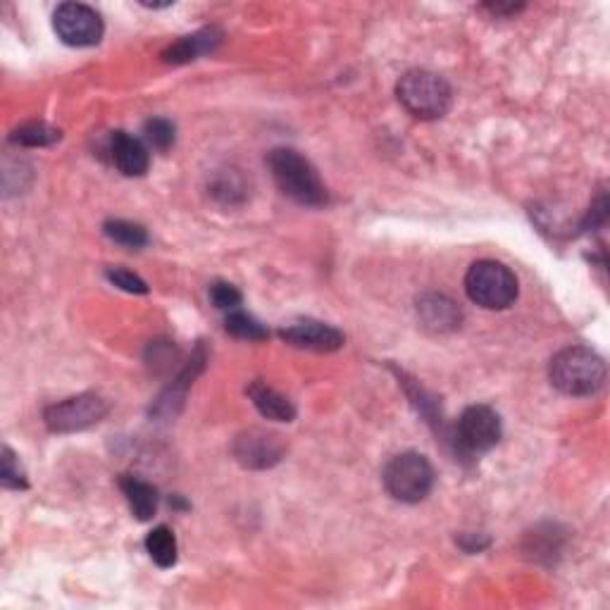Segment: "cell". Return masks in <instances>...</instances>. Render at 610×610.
<instances>
[{"instance_id":"cell-1","label":"cell","mask_w":610,"mask_h":610,"mask_svg":"<svg viewBox=\"0 0 610 610\" xmlns=\"http://www.w3.org/2000/svg\"><path fill=\"white\" fill-rule=\"evenodd\" d=\"M267 167H270L272 179H275L279 191L284 196H289L291 201L310 205V208L327 203V189L322 184L320 174H317L313 163L294 151V148H277V151H272L267 155Z\"/></svg>"},{"instance_id":"cell-2","label":"cell","mask_w":610,"mask_h":610,"mask_svg":"<svg viewBox=\"0 0 610 610\" xmlns=\"http://www.w3.org/2000/svg\"><path fill=\"white\" fill-rule=\"evenodd\" d=\"M551 384L565 396H594L606 384V363L599 353L570 346L551 360Z\"/></svg>"},{"instance_id":"cell-3","label":"cell","mask_w":610,"mask_h":610,"mask_svg":"<svg viewBox=\"0 0 610 610\" xmlns=\"http://www.w3.org/2000/svg\"><path fill=\"white\" fill-rule=\"evenodd\" d=\"M396 96L417 120H439L451 108V86L444 77L427 70H410L396 86Z\"/></svg>"},{"instance_id":"cell-4","label":"cell","mask_w":610,"mask_h":610,"mask_svg":"<svg viewBox=\"0 0 610 610\" xmlns=\"http://www.w3.org/2000/svg\"><path fill=\"white\" fill-rule=\"evenodd\" d=\"M470 301L487 310H506L518 298V279L496 260H479L465 275Z\"/></svg>"},{"instance_id":"cell-5","label":"cell","mask_w":610,"mask_h":610,"mask_svg":"<svg viewBox=\"0 0 610 610\" xmlns=\"http://www.w3.org/2000/svg\"><path fill=\"white\" fill-rule=\"evenodd\" d=\"M434 470L429 460L420 453H401L391 458L384 470V487L396 501L420 503L432 491Z\"/></svg>"},{"instance_id":"cell-6","label":"cell","mask_w":610,"mask_h":610,"mask_svg":"<svg viewBox=\"0 0 610 610\" xmlns=\"http://www.w3.org/2000/svg\"><path fill=\"white\" fill-rule=\"evenodd\" d=\"M105 415H108V401L103 396L82 394L55 403V406H48L46 413H43V420H46V427L51 432L70 434L98 425Z\"/></svg>"},{"instance_id":"cell-7","label":"cell","mask_w":610,"mask_h":610,"mask_svg":"<svg viewBox=\"0 0 610 610\" xmlns=\"http://www.w3.org/2000/svg\"><path fill=\"white\" fill-rule=\"evenodd\" d=\"M53 27L62 43L74 48L96 46L103 39V20L84 3H62L53 15Z\"/></svg>"},{"instance_id":"cell-8","label":"cell","mask_w":610,"mask_h":610,"mask_svg":"<svg viewBox=\"0 0 610 610\" xmlns=\"http://www.w3.org/2000/svg\"><path fill=\"white\" fill-rule=\"evenodd\" d=\"M456 439L463 451L487 453L501 441V417L489 406H470L460 415Z\"/></svg>"},{"instance_id":"cell-9","label":"cell","mask_w":610,"mask_h":610,"mask_svg":"<svg viewBox=\"0 0 610 610\" xmlns=\"http://www.w3.org/2000/svg\"><path fill=\"white\" fill-rule=\"evenodd\" d=\"M284 456V441L265 429H248L234 441V458L244 468L267 470Z\"/></svg>"},{"instance_id":"cell-10","label":"cell","mask_w":610,"mask_h":610,"mask_svg":"<svg viewBox=\"0 0 610 610\" xmlns=\"http://www.w3.org/2000/svg\"><path fill=\"white\" fill-rule=\"evenodd\" d=\"M279 336H282L289 346L317 353L339 351V348L344 346V334H341L339 329L322 325V322H298V325L282 329Z\"/></svg>"},{"instance_id":"cell-11","label":"cell","mask_w":610,"mask_h":610,"mask_svg":"<svg viewBox=\"0 0 610 610\" xmlns=\"http://www.w3.org/2000/svg\"><path fill=\"white\" fill-rule=\"evenodd\" d=\"M110 153L112 163L120 170L124 177H141L148 172V148L143 146V141L134 139L132 134L117 132L110 141Z\"/></svg>"},{"instance_id":"cell-12","label":"cell","mask_w":610,"mask_h":610,"mask_svg":"<svg viewBox=\"0 0 610 610\" xmlns=\"http://www.w3.org/2000/svg\"><path fill=\"white\" fill-rule=\"evenodd\" d=\"M222 34L217 29H203L198 34L182 36L179 41H174L170 48L163 53V60L170 62V65H184V62H191L196 58H201L205 53H213L217 46H220Z\"/></svg>"},{"instance_id":"cell-13","label":"cell","mask_w":610,"mask_h":610,"mask_svg":"<svg viewBox=\"0 0 610 610\" xmlns=\"http://www.w3.org/2000/svg\"><path fill=\"white\" fill-rule=\"evenodd\" d=\"M248 396H251L253 406L260 410V415H265L267 420L277 422H291L296 417V408L289 398L279 394L277 389L267 387L263 382H253L248 387Z\"/></svg>"},{"instance_id":"cell-14","label":"cell","mask_w":610,"mask_h":610,"mask_svg":"<svg viewBox=\"0 0 610 610\" xmlns=\"http://www.w3.org/2000/svg\"><path fill=\"white\" fill-rule=\"evenodd\" d=\"M420 315L427 327L437 329V332H451L460 325V308L451 298L429 294L420 301Z\"/></svg>"},{"instance_id":"cell-15","label":"cell","mask_w":610,"mask_h":610,"mask_svg":"<svg viewBox=\"0 0 610 610\" xmlns=\"http://www.w3.org/2000/svg\"><path fill=\"white\" fill-rule=\"evenodd\" d=\"M120 487L124 491V496H127L129 508H132L136 520L146 522L158 513V491H155L153 484L143 482L139 477L124 475L120 479Z\"/></svg>"},{"instance_id":"cell-16","label":"cell","mask_w":610,"mask_h":610,"mask_svg":"<svg viewBox=\"0 0 610 610\" xmlns=\"http://www.w3.org/2000/svg\"><path fill=\"white\" fill-rule=\"evenodd\" d=\"M146 549L155 560V565H160V568H172L177 563V537H174L170 527H155L146 537Z\"/></svg>"},{"instance_id":"cell-17","label":"cell","mask_w":610,"mask_h":610,"mask_svg":"<svg viewBox=\"0 0 610 610\" xmlns=\"http://www.w3.org/2000/svg\"><path fill=\"white\" fill-rule=\"evenodd\" d=\"M60 129L51 127L46 122H27L22 124L20 129L12 132L10 139L17 143V146H27V148H43V146H53L55 141H60Z\"/></svg>"},{"instance_id":"cell-18","label":"cell","mask_w":610,"mask_h":610,"mask_svg":"<svg viewBox=\"0 0 610 610\" xmlns=\"http://www.w3.org/2000/svg\"><path fill=\"white\" fill-rule=\"evenodd\" d=\"M103 229H105V236L120 246L141 248L148 244V234L141 224H134L127 220H112V222H105Z\"/></svg>"},{"instance_id":"cell-19","label":"cell","mask_w":610,"mask_h":610,"mask_svg":"<svg viewBox=\"0 0 610 610\" xmlns=\"http://www.w3.org/2000/svg\"><path fill=\"white\" fill-rule=\"evenodd\" d=\"M227 332L234 334L236 339H248V341H260L267 336V329L260 325L258 320L246 313H232L227 317Z\"/></svg>"},{"instance_id":"cell-20","label":"cell","mask_w":610,"mask_h":610,"mask_svg":"<svg viewBox=\"0 0 610 610\" xmlns=\"http://www.w3.org/2000/svg\"><path fill=\"white\" fill-rule=\"evenodd\" d=\"M143 134H146L148 146L155 148V151H170L174 143V124L170 120H163V117H155V120L146 122Z\"/></svg>"},{"instance_id":"cell-21","label":"cell","mask_w":610,"mask_h":610,"mask_svg":"<svg viewBox=\"0 0 610 610\" xmlns=\"http://www.w3.org/2000/svg\"><path fill=\"white\" fill-rule=\"evenodd\" d=\"M0 479L5 489H27V477L17 463L15 453L10 448H3V468H0Z\"/></svg>"},{"instance_id":"cell-22","label":"cell","mask_w":610,"mask_h":610,"mask_svg":"<svg viewBox=\"0 0 610 610\" xmlns=\"http://www.w3.org/2000/svg\"><path fill=\"white\" fill-rule=\"evenodd\" d=\"M105 275L115 286H120L122 291H129V294H148V286L139 275H134V272L124 270V267H108L105 270Z\"/></svg>"},{"instance_id":"cell-23","label":"cell","mask_w":610,"mask_h":610,"mask_svg":"<svg viewBox=\"0 0 610 610\" xmlns=\"http://www.w3.org/2000/svg\"><path fill=\"white\" fill-rule=\"evenodd\" d=\"M210 298H213V303L222 310L236 308V305L241 303L239 289H236V286H232V284H224V282H217V284L210 286Z\"/></svg>"},{"instance_id":"cell-24","label":"cell","mask_w":610,"mask_h":610,"mask_svg":"<svg viewBox=\"0 0 610 610\" xmlns=\"http://www.w3.org/2000/svg\"><path fill=\"white\" fill-rule=\"evenodd\" d=\"M487 10L494 12V15H515V12L522 10V5H487Z\"/></svg>"}]
</instances>
